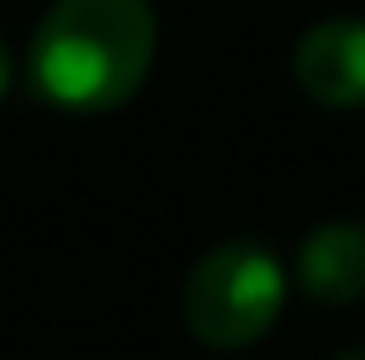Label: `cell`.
Wrapping results in <instances>:
<instances>
[{"label": "cell", "mask_w": 365, "mask_h": 360, "mask_svg": "<svg viewBox=\"0 0 365 360\" xmlns=\"http://www.w3.org/2000/svg\"><path fill=\"white\" fill-rule=\"evenodd\" d=\"M154 43L148 0H58L32 37V85L74 117L117 111L143 85Z\"/></svg>", "instance_id": "obj_1"}, {"label": "cell", "mask_w": 365, "mask_h": 360, "mask_svg": "<svg viewBox=\"0 0 365 360\" xmlns=\"http://www.w3.org/2000/svg\"><path fill=\"white\" fill-rule=\"evenodd\" d=\"M286 302V276L259 239H228L207 250L185 276V329L212 350H244L275 324Z\"/></svg>", "instance_id": "obj_2"}, {"label": "cell", "mask_w": 365, "mask_h": 360, "mask_svg": "<svg viewBox=\"0 0 365 360\" xmlns=\"http://www.w3.org/2000/svg\"><path fill=\"white\" fill-rule=\"evenodd\" d=\"M297 85L318 106H365V21L360 16H329L302 32L297 43Z\"/></svg>", "instance_id": "obj_3"}, {"label": "cell", "mask_w": 365, "mask_h": 360, "mask_svg": "<svg viewBox=\"0 0 365 360\" xmlns=\"http://www.w3.org/2000/svg\"><path fill=\"white\" fill-rule=\"evenodd\" d=\"M297 281L312 302L344 307L365 297V222H323L297 250Z\"/></svg>", "instance_id": "obj_4"}, {"label": "cell", "mask_w": 365, "mask_h": 360, "mask_svg": "<svg viewBox=\"0 0 365 360\" xmlns=\"http://www.w3.org/2000/svg\"><path fill=\"white\" fill-rule=\"evenodd\" d=\"M6 85H11V48H6V37H0V96H6Z\"/></svg>", "instance_id": "obj_5"}, {"label": "cell", "mask_w": 365, "mask_h": 360, "mask_svg": "<svg viewBox=\"0 0 365 360\" xmlns=\"http://www.w3.org/2000/svg\"><path fill=\"white\" fill-rule=\"evenodd\" d=\"M339 360H365V350H344V355H339Z\"/></svg>", "instance_id": "obj_6"}]
</instances>
